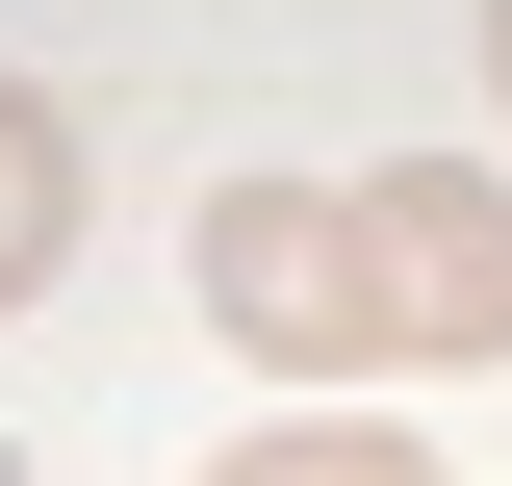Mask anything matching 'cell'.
Here are the masks:
<instances>
[{
  "mask_svg": "<svg viewBox=\"0 0 512 486\" xmlns=\"http://www.w3.org/2000/svg\"><path fill=\"white\" fill-rule=\"evenodd\" d=\"M205 486H436V461H410V410H282V435H231Z\"/></svg>",
  "mask_w": 512,
  "mask_h": 486,
  "instance_id": "cell-4",
  "label": "cell"
},
{
  "mask_svg": "<svg viewBox=\"0 0 512 486\" xmlns=\"http://www.w3.org/2000/svg\"><path fill=\"white\" fill-rule=\"evenodd\" d=\"M77 205H103V180H77V128L0 77V307H52V282H77Z\"/></svg>",
  "mask_w": 512,
  "mask_h": 486,
  "instance_id": "cell-3",
  "label": "cell"
},
{
  "mask_svg": "<svg viewBox=\"0 0 512 486\" xmlns=\"http://www.w3.org/2000/svg\"><path fill=\"white\" fill-rule=\"evenodd\" d=\"M487 77H512V26H487Z\"/></svg>",
  "mask_w": 512,
  "mask_h": 486,
  "instance_id": "cell-5",
  "label": "cell"
},
{
  "mask_svg": "<svg viewBox=\"0 0 512 486\" xmlns=\"http://www.w3.org/2000/svg\"><path fill=\"white\" fill-rule=\"evenodd\" d=\"M180 282H205V333H231L256 384H384V256H359V180H205Z\"/></svg>",
  "mask_w": 512,
  "mask_h": 486,
  "instance_id": "cell-1",
  "label": "cell"
},
{
  "mask_svg": "<svg viewBox=\"0 0 512 486\" xmlns=\"http://www.w3.org/2000/svg\"><path fill=\"white\" fill-rule=\"evenodd\" d=\"M359 256H384V359H512V180H461V154H384L359 180Z\"/></svg>",
  "mask_w": 512,
  "mask_h": 486,
  "instance_id": "cell-2",
  "label": "cell"
}]
</instances>
